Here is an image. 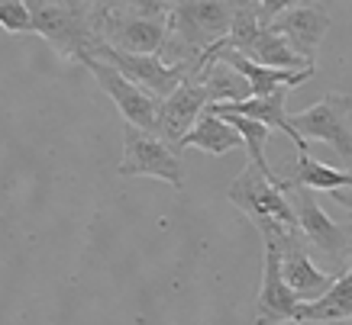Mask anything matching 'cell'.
Masks as SVG:
<instances>
[{
    "label": "cell",
    "instance_id": "8fae6325",
    "mask_svg": "<svg viewBox=\"0 0 352 325\" xmlns=\"http://www.w3.org/2000/svg\"><path fill=\"white\" fill-rule=\"evenodd\" d=\"M330 23H333L330 13L323 10V7H317V3H291L272 26L288 39L291 49H294L304 62L314 64L323 36L330 32Z\"/></svg>",
    "mask_w": 352,
    "mask_h": 325
},
{
    "label": "cell",
    "instance_id": "8992f818",
    "mask_svg": "<svg viewBox=\"0 0 352 325\" xmlns=\"http://www.w3.org/2000/svg\"><path fill=\"white\" fill-rule=\"evenodd\" d=\"M81 64H85L87 71L97 77L100 91L113 100V106L120 110V116H123V123H126V126L146 129V132H159L162 100H155L149 91L136 87L133 81H126L117 68H110V64L100 62V58H87V62H81Z\"/></svg>",
    "mask_w": 352,
    "mask_h": 325
},
{
    "label": "cell",
    "instance_id": "5bb4252c",
    "mask_svg": "<svg viewBox=\"0 0 352 325\" xmlns=\"http://www.w3.org/2000/svg\"><path fill=\"white\" fill-rule=\"evenodd\" d=\"M245 58H252L256 64H265V68H278V71H307V68H317V64L304 62L291 43L275 29V26H268V29L258 32V39L249 49H245Z\"/></svg>",
    "mask_w": 352,
    "mask_h": 325
},
{
    "label": "cell",
    "instance_id": "2e32d148",
    "mask_svg": "<svg viewBox=\"0 0 352 325\" xmlns=\"http://www.w3.org/2000/svg\"><path fill=\"white\" fill-rule=\"evenodd\" d=\"M197 77L207 84L210 97H214V106L217 104H243V100H249V97H252L249 81H245L239 71H233L230 64H223V62H214L207 71L197 74Z\"/></svg>",
    "mask_w": 352,
    "mask_h": 325
},
{
    "label": "cell",
    "instance_id": "ffe728a7",
    "mask_svg": "<svg viewBox=\"0 0 352 325\" xmlns=\"http://www.w3.org/2000/svg\"><path fill=\"white\" fill-rule=\"evenodd\" d=\"M0 26L10 36H23L32 32L36 36V23H32V10L26 0H0Z\"/></svg>",
    "mask_w": 352,
    "mask_h": 325
},
{
    "label": "cell",
    "instance_id": "44dd1931",
    "mask_svg": "<svg viewBox=\"0 0 352 325\" xmlns=\"http://www.w3.org/2000/svg\"><path fill=\"white\" fill-rule=\"evenodd\" d=\"M333 203H340V206H346V210H352V187L346 190H336V193H330Z\"/></svg>",
    "mask_w": 352,
    "mask_h": 325
},
{
    "label": "cell",
    "instance_id": "d6986e66",
    "mask_svg": "<svg viewBox=\"0 0 352 325\" xmlns=\"http://www.w3.org/2000/svg\"><path fill=\"white\" fill-rule=\"evenodd\" d=\"M262 29H265V26H262V20H258V3H236L233 29H230L226 45L236 49V52H245V49L258 39V32Z\"/></svg>",
    "mask_w": 352,
    "mask_h": 325
},
{
    "label": "cell",
    "instance_id": "52a82bcc",
    "mask_svg": "<svg viewBox=\"0 0 352 325\" xmlns=\"http://www.w3.org/2000/svg\"><path fill=\"white\" fill-rule=\"evenodd\" d=\"M294 213H298V226H300L304 241L314 245L330 264L349 267V261H352V226L333 222L330 216L314 203V190H307V187L294 190Z\"/></svg>",
    "mask_w": 352,
    "mask_h": 325
},
{
    "label": "cell",
    "instance_id": "6da1fadb",
    "mask_svg": "<svg viewBox=\"0 0 352 325\" xmlns=\"http://www.w3.org/2000/svg\"><path fill=\"white\" fill-rule=\"evenodd\" d=\"M32 23L36 36H43L58 55L72 62L94 58L100 39L97 29V3H49V0H32Z\"/></svg>",
    "mask_w": 352,
    "mask_h": 325
},
{
    "label": "cell",
    "instance_id": "ba28073f",
    "mask_svg": "<svg viewBox=\"0 0 352 325\" xmlns=\"http://www.w3.org/2000/svg\"><path fill=\"white\" fill-rule=\"evenodd\" d=\"M265 241V264H262V283H258V306L256 325H285L298 319L300 300L285 280V261H281V245L278 239Z\"/></svg>",
    "mask_w": 352,
    "mask_h": 325
},
{
    "label": "cell",
    "instance_id": "3957f363",
    "mask_svg": "<svg viewBox=\"0 0 352 325\" xmlns=\"http://www.w3.org/2000/svg\"><path fill=\"white\" fill-rule=\"evenodd\" d=\"M94 58L107 62L110 68H117L126 81H133V84L142 87V91H149L155 100H168L182 84H188V81L197 77V68H194V64H165L162 55H129L107 43L97 45Z\"/></svg>",
    "mask_w": 352,
    "mask_h": 325
},
{
    "label": "cell",
    "instance_id": "4fadbf2b",
    "mask_svg": "<svg viewBox=\"0 0 352 325\" xmlns=\"http://www.w3.org/2000/svg\"><path fill=\"white\" fill-rule=\"evenodd\" d=\"M352 319V261L349 267L336 277L333 290L317 303H307L298 309L294 325H323V322H349Z\"/></svg>",
    "mask_w": 352,
    "mask_h": 325
},
{
    "label": "cell",
    "instance_id": "e0dca14e",
    "mask_svg": "<svg viewBox=\"0 0 352 325\" xmlns=\"http://www.w3.org/2000/svg\"><path fill=\"white\" fill-rule=\"evenodd\" d=\"M294 184L307 190H323V193H336V190L352 187V171L346 168H330L317 158L310 155H298V174Z\"/></svg>",
    "mask_w": 352,
    "mask_h": 325
},
{
    "label": "cell",
    "instance_id": "ac0fdd59",
    "mask_svg": "<svg viewBox=\"0 0 352 325\" xmlns=\"http://www.w3.org/2000/svg\"><path fill=\"white\" fill-rule=\"evenodd\" d=\"M207 113H210V110H207ZM214 116L226 119V123H230V126L243 136L245 152H249V165H256L265 178L281 180L275 171H272V165H268V158H265V142H268V136H272V129L262 126V123H256V119H245V116H233V113H214Z\"/></svg>",
    "mask_w": 352,
    "mask_h": 325
},
{
    "label": "cell",
    "instance_id": "7c38bea8",
    "mask_svg": "<svg viewBox=\"0 0 352 325\" xmlns=\"http://www.w3.org/2000/svg\"><path fill=\"white\" fill-rule=\"evenodd\" d=\"M285 97H288V87L285 91H275L272 97H249L243 104H217L210 106V113H233V116H245V119H256L262 126L268 129H281V132H288L291 142L298 145L300 155H310L307 152V139H300V132L294 129L291 123V116L285 113Z\"/></svg>",
    "mask_w": 352,
    "mask_h": 325
},
{
    "label": "cell",
    "instance_id": "7a4b0ae2",
    "mask_svg": "<svg viewBox=\"0 0 352 325\" xmlns=\"http://www.w3.org/2000/svg\"><path fill=\"white\" fill-rule=\"evenodd\" d=\"M288 190H291L288 180H272L256 165H245L230 180L226 197H230V203H236V210L245 213V219L252 222L256 229L281 226L285 232H300L298 213H294V203L288 200Z\"/></svg>",
    "mask_w": 352,
    "mask_h": 325
},
{
    "label": "cell",
    "instance_id": "5b68a950",
    "mask_svg": "<svg viewBox=\"0 0 352 325\" xmlns=\"http://www.w3.org/2000/svg\"><path fill=\"white\" fill-rule=\"evenodd\" d=\"M123 178H159L168 180L171 187L182 193L184 190V171L178 152L162 142L155 132L126 126L123 129V161H120Z\"/></svg>",
    "mask_w": 352,
    "mask_h": 325
},
{
    "label": "cell",
    "instance_id": "277c9868",
    "mask_svg": "<svg viewBox=\"0 0 352 325\" xmlns=\"http://www.w3.org/2000/svg\"><path fill=\"white\" fill-rule=\"evenodd\" d=\"M349 113H352V97L349 94H327L314 106H307V110H300V113L291 116V123H294V129L300 132V139L330 145L333 152L340 155L342 165H346V171H352Z\"/></svg>",
    "mask_w": 352,
    "mask_h": 325
},
{
    "label": "cell",
    "instance_id": "9c48e42d",
    "mask_svg": "<svg viewBox=\"0 0 352 325\" xmlns=\"http://www.w3.org/2000/svg\"><path fill=\"white\" fill-rule=\"evenodd\" d=\"M207 106H214V97H210V91H207V84H204L201 77L182 84L168 100H162L159 132H155V136L178 152L184 136H188V132L201 123V116L207 113Z\"/></svg>",
    "mask_w": 352,
    "mask_h": 325
},
{
    "label": "cell",
    "instance_id": "30bf717a",
    "mask_svg": "<svg viewBox=\"0 0 352 325\" xmlns=\"http://www.w3.org/2000/svg\"><path fill=\"white\" fill-rule=\"evenodd\" d=\"M262 239H278L281 245V261H285V280L294 290V296L300 300V306L317 303L333 290L336 277L327 271H320L317 264L307 258V241L304 235H262Z\"/></svg>",
    "mask_w": 352,
    "mask_h": 325
},
{
    "label": "cell",
    "instance_id": "9a60e30c",
    "mask_svg": "<svg viewBox=\"0 0 352 325\" xmlns=\"http://www.w3.org/2000/svg\"><path fill=\"white\" fill-rule=\"evenodd\" d=\"M182 148H201L207 155L220 158V155H226V152H233V148H245V142L226 119H220V116H214V113H204L201 123L184 136ZM182 148H178V152H182Z\"/></svg>",
    "mask_w": 352,
    "mask_h": 325
}]
</instances>
